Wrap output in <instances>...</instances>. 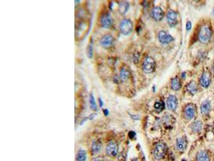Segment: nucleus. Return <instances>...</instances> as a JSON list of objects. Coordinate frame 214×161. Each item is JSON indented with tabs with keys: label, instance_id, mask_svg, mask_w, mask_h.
Here are the masks:
<instances>
[{
	"label": "nucleus",
	"instance_id": "1",
	"mask_svg": "<svg viewBox=\"0 0 214 161\" xmlns=\"http://www.w3.org/2000/svg\"><path fill=\"white\" fill-rule=\"evenodd\" d=\"M212 36V32L209 27L207 25H204L201 27L199 33V39L203 43H208Z\"/></svg>",
	"mask_w": 214,
	"mask_h": 161
},
{
	"label": "nucleus",
	"instance_id": "2",
	"mask_svg": "<svg viewBox=\"0 0 214 161\" xmlns=\"http://www.w3.org/2000/svg\"><path fill=\"white\" fill-rule=\"evenodd\" d=\"M119 29L123 35H129L133 30L132 21L128 19H125L121 21L119 25Z\"/></svg>",
	"mask_w": 214,
	"mask_h": 161
},
{
	"label": "nucleus",
	"instance_id": "3",
	"mask_svg": "<svg viewBox=\"0 0 214 161\" xmlns=\"http://www.w3.org/2000/svg\"><path fill=\"white\" fill-rule=\"evenodd\" d=\"M100 24L101 27L105 29H109L112 26L113 24V19L107 13H103L100 18Z\"/></svg>",
	"mask_w": 214,
	"mask_h": 161
},
{
	"label": "nucleus",
	"instance_id": "4",
	"mask_svg": "<svg viewBox=\"0 0 214 161\" xmlns=\"http://www.w3.org/2000/svg\"><path fill=\"white\" fill-rule=\"evenodd\" d=\"M155 67V62L151 57L148 56L146 58L143 63V70L147 74L153 72Z\"/></svg>",
	"mask_w": 214,
	"mask_h": 161
},
{
	"label": "nucleus",
	"instance_id": "5",
	"mask_svg": "<svg viewBox=\"0 0 214 161\" xmlns=\"http://www.w3.org/2000/svg\"><path fill=\"white\" fill-rule=\"evenodd\" d=\"M165 153V147L163 143H160L156 145L154 150V156L157 160H160L164 157Z\"/></svg>",
	"mask_w": 214,
	"mask_h": 161
},
{
	"label": "nucleus",
	"instance_id": "6",
	"mask_svg": "<svg viewBox=\"0 0 214 161\" xmlns=\"http://www.w3.org/2000/svg\"><path fill=\"white\" fill-rule=\"evenodd\" d=\"M114 41V39L113 37L110 35H104L101 39L100 45L102 47L104 48H109L113 44Z\"/></svg>",
	"mask_w": 214,
	"mask_h": 161
},
{
	"label": "nucleus",
	"instance_id": "7",
	"mask_svg": "<svg viewBox=\"0 0 214 161\" xmlns=\"http://www.w3.org/2000/svg\"><path fill=\"white\" fill-rule=\"evenodd\" d=\"M167 22L170 27H174L177 24V14L174 11L170 10L167 16Z\"/></svg>",
	"mask_w": 214,
	"mask_h": 161
},
{
	"label": "nucleus",
	"instance_id": "8",
	"mask_svg": "<svg viewBox=\"0 0 214 161\" xmlns=\"http://www.w3.org/2000/svg\"><path fill=\"white\" fill-rule=\"evenodd\" d=\"M159 40L162 44H169L174 40L171 35L167 34L164 31H161L158 35Z\"/></svg>",
	"mask_w": 214,
	"mask_h": 161
},
{
	"label": "nucleus",
	"instance_id": "9",
	"mask_svg": "<svg viewBox=\"0 0 214 161\" xmlns=\"http://www.w3.org/2000/svg\"><path fill=\"white\" fill-rule=\"evenodd\" d=\"M152 17L157 21H161L164 17V12L161 8L159 7H155L151 12Z\"/></svg>",
	"mask_w": 214,
	"mask_h": 161
},
{
	"label": "nucleus",
	"instance_id": "10",
	"mask_svg": "<svg viewBox=\"0 0 214 161\" xmlns=\"http://www.w3.org/2000/svg\"><path fill=\"white\" fill-rule=\"evenodd\" d=\"M196 112V106L194 105H188L185 107V115L186 118L188 119H191L195 116Z\"/></svg>",
	"mask_w": 214,
	"mask_h": 161
},
{
	"label": "nucleus",
	"instance_id": "11",
	"mask_svg": "<svg viewBox=\"0 0 214 161\" xmlns=\"http://www.w3.org/2000/svg\"><path fill=\"white\" fill-rule=\"evenodd\" d=\"M107 154L110 157H115L117 154V147L115 143L110 142L106 148Z\"/></svg>",
	"mask_w": 214,
	"mask_h": 161
},
{
	"label": "nucleus",
	"instance_id": "12",
	"mask_svg": "<svg viewBox=\"0 0 214 161\" xmlns=\"http://www.w3.org/2000/svg\"><path fill=\"white\" fill-rule=\"evenodd\" d=\"M177 98L174 95H170L167 99V105L169 110L174 111L176 109L177 106Z\"/></svg>",
	"mask_w": 214,
	"mask_h": 161
},
{
	"label": "nucleus",
	"instance_id": "13",
	"mask_svg": "<svg viewBox=\"0 0 214 161\" xmlns=\"http://www.w3.org/2000/svg\"><path fill=\"white\" fill-rule=\"evenodd\" d=\"M200 84L204 88H207L209 86L210 83V76L209 73L204 72L201 76L200 78Z\"/></svg>",
	"mask_w": 214,
	"mask_h": 161
},
{
	"label": "nucleus",
	"instance_id": "14",
	"mask_svg": "<svg viewBox=\"0 0 214 161\" xmlns=\"http://www.w3.org/2000/svg\"><path fill=\"white\" fill-rule=\"evenodd\" d=\"M186 140L183 137H180L178 139L176 142V146H177V149L179 150L180 151H182L185 150L186 148Z\"/></svg>",
	"mask_w": 214,
	"mask_h": 161
},
{
	"label": "nucleus",
	"instance_id": "15",
	"mask_svg": "<svg viewBox=\"0 0 214 161\" xmlns=\"http://www.w3.org/2000/svg\"><path fill=\"white\" fill-rule=\"evenodd\" d=\"M201 112L203 114H207L211 109V105L209 101L206 100L202 103L201 105Z\"/></svg>",
	"mask_w": 214,
	"mask_h": 161
},
{
	"label": "nucleus",
	"instance_id": "16",
	"mask_svg": "<svg viewBox=\"0 0 214 161\" xmlns=\"http://www.w3.org/2000/svg\"><path fill=\"white\" fill-rule=\"evenodd\" d=\"M197 161H209L208 154L204 151H201L198 153L196 158Z\"/></svg>",
	"mask_w": 214,
	"mask_h": 161
},
{
	"label": "nucleus",
	"instance_id": "17",
	"mask_svg": "<svg viewBox=\"0 0 214 161\" xmlns=\"http://www.w3.org/2000/svg\"><path fill=\"white\" fill-rule=\"evenodd\" d=\"M129 8V4L127 2H121L119 4V11L120 13L124 15Z\"/></svg>",
	"mask_w": 214,
	"mask_h": 161
},
{
	"label": "nucleus",
	"instance_id": "18",
	"mask_svg": "<svg viewBox=\"0 0 214 161\" xmlns=\"http://www.w3.org/2000/svg\"><path fill=\"white\" fill-rule=\"evenodd\" d=\"M129 72L125 68H122L120 72V78L123 81H125L129 77Z\"/></svg>",
	"mask_w": 214,
	"mask_h": 161
},
{
	"label": "nucleus",
	"instance_id": "19",
	"mask_svg": "<svg viewBox=\"0 0 214 161\" xmlns=\"http://www.w3.org/2000/svg\"><path fill=\"white\" fill-rule=\"evenodd\" d=\"M187 90L188 92H190L193 95L196 93V92L198 91V87L196 82L194 81H192L190 83H188L187 86Z\"/></svg>",
	"mask_w": 214,
	"mask_h": 161
},
{
	"label": "nucleus",
	"instance_id": "20",
	"mask_svg": "<svg viewBox=\"0 0 214 161\" xmlns=\"http://www.w3.org/2000/svg\"><path fill=\"white\" fill-rule=\"evenodd\" d=\"M171 86L173 90H178L181 88V83L180 82L179 79L178 78H173L171 80Z\"/></svg>",
	"mask_w": 214,
	"mask_h": 161
},
{
	"label": "nucleus",
	"instance_id": "21",
	"mask_svg": "<svg viewBox=\"0 0 214 161\" xmlns=\"http://www.w3.org/2000/svg\"><path fill=\"white\" fill-rule=\"evenodd\" d=\"M87 158L86 152L85 150H80L78 151L76 156L77 161H85Z\"/></svg>",
	"mask_w": 214,
	"mask_h": 161
},
{
	"label": "nucleus",
	"instance_id": "22",
	"mask_svg": "<svg viewBox=\"0 0 214 161\" xmlns=\"http://www.w3.org/2000/svg\"><path fill=\"white\" fill-rule=\"evenodd\" d=\"M86 54L87 56L89 59H92L93 56V40L90 41L88 45L87 46V49H86Z\"/></svg>",
	"mask_w": 214,
	"mask_h": 161
},
{
	"label": "nucleus",
	"instance_id": "23",
	"mask_svg": "<svg viewBox=\"0 0 214 161\" xmlns=\"http://www.w3.org/2000/svg\"><path fill=\"white\" fill-rule=\"evenodd\" d=\"M202 124L201 123V121H196L194 123H192V125L191 126V128L193 131L199 132V131H201V129H202Z\"/></svg>",
	"mask_w": 214,
	"mask_h": 161
},
{
	"label": "nucleus",
	"instance_id": "24",
	"mask_svg": "<svg viewBox=\"0 0 214 161\" xmlns=\"http://www.w3.org/2000/svg\"><path fill=\"white\" fill-rule=\"evenodd\" d=\"M101 148V144L99 141H95L93 142L92 145V151L93 154L98 153L100 151Z\"/></svg>",
	"mask_w": 214,
	"mask_h": 161
},
{
	"label": "nucleus",
	"instance_id": "25",
	"mask_svg": "<svg viewBox=\"0 0 214 161\" xmlns=\"http://www.w3.org/2000/svg\"><path fill=\"white\" fill-rule=\"evenodd\" d=\"M89 100H90V108L94 111L97 110V105L96 103L95 102V98L93 96L92 94H90V97H89Z\"/></svg>",
	"mask_w": 214,
	"mask_h": 161
},
{
	"label": "nucleus",
	"instance_id": "26",
	"mask_svg": "<svg viewBox=\"0 0 214 161\" xmlns=\"http://www.w3.org/2000/svg\"><path fill=\"white\" fill-rule=\"evenodd\" d=\"M154 107L156 110L159 111H161L164 108V105L161 102H156L154 104Z\"/></svg>",
	"mask_w": 214,
	"mask_h": 161
},
{
	"label": "nucleus",
	"instance_id": "27",
	"mask_svg": "<svg viewBox=\"0 0 214 161\" xmlns=\"http://www.w3.org/2000/svg\"><path fill=\"white\" fill-rule=\"evenodd\" d=\"M186 27V29H187V30H190L191 27H192V24H191V22H190V21H188V22H187Z\"/></svg>",
	"mask_w": 214,
	"mask_h": 161
},
{
	"label": "nucleus",
	"instance_id": "28",
	"mask_svg": "<svg viewBox=\"0 0 214 161\" xmlns=\"http://www.w3.org/2000/svg\"><path fill=\"white\" fill-rule=\"evenodd\" d=\"M98 100H99V103L100 106V107H102V106L103 105V100H102V99L100 98H99L98 99Z\"/></svg>",
	"mask_w": 214,
	"mask_h": 161
},
{
	"label": "nucleus",
	"instance_id": "29",
	"mask_svg": "<svg viewBox=\"0 0 214 161\" xmlns=\"http://www.w3.org/2000/svg\"><path fill=\"white\" fill-rule=\"evenodd\" d=\"M103 113L105 115H108L109 114V111L107 109H104Z\"/></svg>",
	"mask_w": 214,
	"mask_h": 161
},
{
	"label": "nucleus",
	"instance_id": "30",
	"mask_svg": "<svg viewBox=\"0 0 214 161\" xmlns=\"http://www.w3.org/2000/svg\"><path fill=\"white\" fill-rule=\"evenodd\" d=\"M95 161H103L102 160H101V158H98V159H96Z\"/></svg>",
	"mask_w": 214,
	"mask_h": 161
},
{
	"label": "nucleus",
	"instance_id": "31",
	"mask_svg": "<svg viewBox=\"0 0 214 161\" xmlns=\"http://www.w3.org/2000/svg\"><path fill=\"white\" fill-rule=\"evenodd\" d=\"M213 69H214V67H213Z\"/></svg>",
	"mask_w": 214,
	"mask_h": 161
},
{
	"label": "nucleus",
	"instance_id": "32",
	"mask_svg": "<svg viewBox=\"0 0 214 161\" xmlns=\"http://www.w3.org/2000/svg\"><path fill=\"white\" fill-rule=\"evenodd\" d=\"M213 13H214V11H213Z\"/></svg>",
	"mask_w": 214,
	"mask_h": 161
}]
</instances>
